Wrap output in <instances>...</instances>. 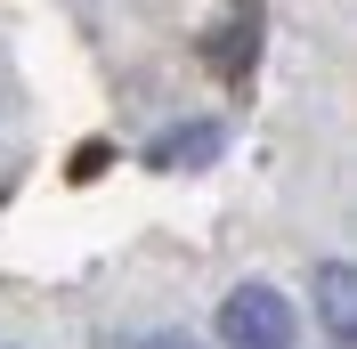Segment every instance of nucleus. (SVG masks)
I'll list each match as a JSON object with an SVG mask.
<instances>
[{"instance_id": "f257e3e1", "label": "nucleus", "mask_w": 357, "mask_h": 349, "mask_svg": "<svg viewBox=\"0 0 357 349\" xmlns=\"http://www.w3.org/2000/svg\"><path fill=\"white\" fill-rule=\"evenodd\" d=\"M220 333H227V349H292V301L284 292H268V284H236L220 301Z\"/></svg>"}, {"instance_id": "f03ea898", "label": "nucleus", "mask_w": 357, "mask_h": 349, "mask_svg": "<svg viewBox=\"0 0 357 349\" xmlns=\"http://www.w3.org/2000/svg\"><path fill=\"white\" fill-rule=\"evenodd\" d=\"M317 309H325V333H333V341H357V284H349V260H325V268H317Z\"/></svg>"}, {"instance_id": "7ed1b4c3", "label": "nucleus", "mask_w": 357, "mask_h": 349, "mask_svg": "<svg viewBox=\"0 0 357 349\" xmlns=\"http://www.w3.org/2000/svg\"><path fill=\"white\" fill-rule=\"evenodd\" d=\"M211 154H220V122H178V131L155 147V163L171 171V163H211Z\"/></svg>"}, {"instance_id": "20e7f679", "label": "nucleus", "mask_w": 357, "mask_h": 349, "mask_svg": "<svg viewBox=\"0 0 357 349\" xmlns=\"http://www.w3.org/2000/svg\"><path fill=\"white\" fill-rule=\"evenodd\" d=\"M211 49H220V57H236V66H244V57H252V17L236 24V33H220V41H211Z\"/></svg>"}, {"instance_id": "39448f33", "label": "nucleus", "mask_w": 357, "mask_h": 349, "mask_svg": "<svg viewBox=\"0 0 357 349\" xmlns=\"http://www.w3.org/2000/svg\"><path fill=\"white\" fill-rule=\"evenodd\" d=\"M146 349H203V341H187V333H146Z\"/></svg>"}]
</instances>
